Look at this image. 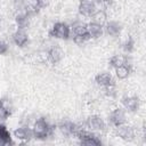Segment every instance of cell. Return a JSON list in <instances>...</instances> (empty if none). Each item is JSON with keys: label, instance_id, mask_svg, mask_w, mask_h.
<instances>
[{"label": "cell", "instance_id": "1", "mask_svg": "<svg viewBox=\"0 0 146 146\" xmlns=\"http://www.w3.org/2000/svg\"><path fill=\"white\" fill-rule=\"evenodd\" d=\"M31 129H32L33 138L35 139H46L49 136H51L54 131V127L44 117H40L35 120Z\"/></svg>", "mask_w": 146, "mask_h": 146}, {"label": "cell", "instance_id": "2", "mask_svg": "<svg viewBox=\"0 0 146 146\" xmlns=\"http://www.w3.org/2000/svg\"><path fill=\"white\" fill-rule=\"evenodd\" d=\"M75 138L79 139L80 144L82 145H87V146H98L102 144L100 138L90 130H87L84 128H81L80 131L78 132V135L75 136Z\"/></svg>", "mask_w": 146, "mask_h": 146}, {"label": "cell", "instance_id": "3", "mask_svg": "<svg viewBox=\"0 0 146 146\" xmlns=\"http://www.w3.org/2000/svg\"><path fill=\"white\" fill-rule=\"evenodd\" d=\"M49 35L60 40H67L71 36V27L63 22H57L49 31Z\"/></svg>", "mask_w": 146, "mask_h": 146}, {"label": "cell", "instance_id": "4", "mask_svg": "<svg viewBox=\"0 0 146 146\" xmlns=\"http://www.w3.org/2000/svg\"><path fill=\"white\" fill-rule=\"evenodd\" d=\"M82 127L75 124L74 122L70 121V120H63L58 123V129L59 131L64 135V136H67V137H75L78 135V132L80 131Z\"/></svg>", "mask_w": 146, "mask_h": 146}, {"label": "cell", "instance_id": "5", "mask_svg": "<svg viewBox=\"0 0 146 146\" xmlns=\"http://www.w3.org/2000/svg\"><path fill=\"white\" fill-rule=\"evenodd\" d=\"M108 121L115 128L117 125H121L123 123H127V114H125V110L123 107H116L114 108L108 116Z\"/></svg>", "mask_w": 146, "mask_h": 146}, {"label": "cell", "instance_id": "6", "mask_svg": "<svg viewBox=\"0 0 146 146\" xmlns=\"http://www.w3.org/2000/svg\"><path fill=\"white\" fill-rule=\"evenodd\" d=\"M86 125H87L88 130L94 131V132H96V131H103L106 128V123H105L104 119L102 116H99V115H96V114L90 115L86 120Z\"/></svg>", "mask_w": 146, "mask_h": 146}, {"label": "cell", "instance_id": "7", "mask_svg": "<svg viewBox=\"0 0 146 146\" xmlns=\"http://www.w3.org/2000/svg\"><path fill=\"white\" fill-rule=\"evenodd\" d=\"M115 129H116V135H117V137H120V138L123 139V140L130 141V140H132V139L135 138V136H136L135 129H133L131 125L127 124V123H123V124H121V125H117V127H115Z\"/></svg>", "mask_w": 146, "mask_h": 146}, {"label": "cell", "instance_id": "8", "mask_svg": "<svg viewBox=\"0 0 146 146\" xmlns=\"http://www.w3.org/2000/svg\"><path fill=\"white\" fill-rule=\"evenodd\" d=\"M97 10L95 0H80L79 3V13L84 17H91L94 13Z\"/></svg>", "mask_w": 146, "mask_h": 146}, {"label": "cell", "instance_id": "9", "mask_svg": "<svg viewBox=\"0 0 146 146\" xmlns=\"http://www.w3.org/2000/svg\"><path fill=\"white\" fill-rule=\"evenodd\" d=\"M14 138H16L19 141H30L33 138V133H32V129L29 128L27 125H23V127H18L14 130L13 132Z\"/></svg>", "mask_w": 146, "mask_h": 146}, {"label": "cell", "instance_id": "10", "mask_svg": "<svg viewBox=\"0 0 146 146\" xmlns=\"http://www.w3.org/2000/svg\"><path fill=\"white\" fill-rule=\"evenodd\" d=\"M95 82L102 87V88H108L112 86H115V81L112 76L111 73L108 72H103V73H98L95 76Z\"/></svg>", "mask_w": 146, "mask_h": 146}, {"label": "cell", "instance_id": "11", "mask_svg": "<svg viewBox=\"0 0 146 146\" xmlns=\"http://www.w3.org/2000/svg\"><path fill=\"white\" fill-rule=\"evenodd\" d=\"M122 106L128 112H136L139 108V99L135 96H124L121 99Z\"/></svg>", "mask_w": 146, "mask_h": 146}, {"label": "cell", "instance_id": "12", "mask_svg": "<svg viewBox=\"0 0 146 146\" xmlns=\"http://www.w3.org/2000/svg\"><path fill=\"white\" fill-rule=\"evenodd\" d=\"M13 113V105L7 98H0V122L7 120Z\"/></svg>", "mask_w": 146, "mask_h": 146}, {"label": "cell", "instance_id": "13", "mask_svg": "<svg viewBox=\"0 0 146 146\" xmlns=\"http://www.w3.org/2000/svg\"><path fill=\"white\" fill-rule=\"evenodd\" d=\"M103 27H104V32L110 36H117L122 31L121 24L119 22H115V21L106 22Z\"/></svg>", "mask_w": 146, "mask_h": 146}, {"label": "cell", "instance_id": "14", "mask_svg": "<svg viewBox=\"0 0 146 146\" xmlns=\"http://www.w3.org/2000/svg\"><path fill=\"white\" fill-rule=\"evenodd\" d=\"M87 33L90 39H98L103 35L104 33V27L103 25H99L97 23L90 22L87 24Z\"/></svg>", "mask_w": 146, "mask_h": 146}, {"label": "cell", "instance_id": "15", "mask_svg": "<svg viewBox=\"0 0 146 146\" xmlns=\"http://www.w3.org/2000/svg\"><path fill=\"white\" fill-rule=\"evenodd\" d=\"M13 41L18 47H24L29 42V35L24 29H17L13 33Z\"/></svg>", "mask_w": 146, "mask_h": 146}, {"label": "cell", "instance_id": "16", "mask_svg": "<svg viewBox=\"0 0 146 146\" xmlns=\"http://www.w3.org/2000/svg\"><path fill=\"white\" fill-rule=\"evenodd\" d=\"M64 57V52L59 47H51L47 52V59L51 64H58Z\"/></svg>", "mask_w": 146, "mask_h": 146}, {"label": "cell", "instance_id": "17", "mask_svg": "<svg viewBox=\"0 0 146 146\" xmlns=\"http://www.w3.org/2000/svg\"><path fill=\"white\" fill-rule=\"evenodd\" d=\"M114 72H115V76L120 80H123V79H127L130 73H131V66L130 64H128L127 62L114 67Z\"/></svg>", "mask_w": 146, "mask_h": 146}, {"label": "cell", "instance_id": "18", "mask_svg": "<svg viewBox=\"0 0 146 146\" xmlns=\"http://www.w3.org/2000/svg\"><path fill=\"white\" fill-rule=\"evenodd\" d=\"M15 23H16L17 29H24L25 30L30 24V15L26 11L18 13L15 16Z\"/></svg>", "mask_w": 146, "mask_h": 146}, {"label": "cell", "instance_id": "19", "mask_svg": "<svg viewBox=\"0 0 146 146\" xmlns=\"http://www.w3.org/2000/svg\"><path fill=\"white\" fill-rule=\"evenodd\" d=\"M10 144H13L11 135L9 130L6 128V125L0 122V146H6Z\"/></svg>", "mask_w": 146, "mask_h": 146}, {"label": "cell", "instance_id": "20", "mask_svg": "<svg viewBox=\"0 0 146 146\" xmlns=\"http://www.w3.org/2000/svg\"><path fill=\"white\" fill-rule=\"evenodd\" d=\"M90 18H92V22L94 23H97V24H99V25H103L104 26V24L107 22V15H106V13L104 11V10H96L95 13H94V15L90 17Z\"/></svg>", "mask_w": 146, "mask_h": 146}, {"label": "cell", "instance_id": "21", "mask_svg": "<svg viewBox=\"0 0 146 146\" xmlns=\"http://www.w3.org/2000/svg\"><path fill=\"white\" fill-rule=\"evenodd\" d=\"M127 62V59L123 57V56H120V55H114V56H112L111 57V59H110V62H108V64H110V66L111 67H116V66H119V65H121V64H123V63H125Z\"/></svg>", "mask_w": 146, "mask_h": 146}, {"label": "cell", "instance_id": "22", "mask_svg": "<svg viewBox=\"0 0 146 146\" xmlns=\"http://www.w3.org/2000/svg\"><path fill=\"white\" fill-rule=\"evenodd\" d=\"M72 39H73V42L76 43V44H83V43H86L88 40H90L88 33H83V34H73V35H72Z\"/></svg>", "mask_w": 146, "mask_h": 146}, {"label": "cell", "instance_id": "23", "mask_svg": "<svg viewBox=\"0 0 146 146\" xmlns=\"http://www.w3.org/2000/svg\"><path fill=\"white\" fill-rule=\"evenodd\" d=\"M122 48H123V51L127 52V54L132 52L133 49H135V41H133V39H132L131 36L127 38L125 41L123 42V47H122Z\"/></svg>", "mask_w": 146, "mask_h": 146}, {"label": "cell", "instance_id": "24", "mask_svg": "<svg viewBox=\"0 0 146 146\" xmlns=\"http://www.w3.org/2000/svg\"><path fill=\"white\" fill-rule=\"evenodd\" d=\"M8 52V44L0 39V55H6Z\"/></svg>", "mask_w": 146, "mask_h": 146}, {"label": "cell", "instance_id": "25", "mask_svg": "<svg viewBox=\"0 0 146 146\" xmlns=\"http://www.w3.org/2000/svg\"><path fill=\"white\" fill-rule=\"evenodd\" d=\"M97 2H100V3H110L112 0H95Z\"/></svg>", "mask_w": 146, "mask_h": 146}, {"label": "cell", "instance_id": "26", "mask_svg": "<svg viewBox=\"0 0 146 146\" xmlns=\"http://www.w3.org/2000/svg\"><path fill=\"white\" fill-rule=\"evenodd\" d=\"M39 1H40V2L43 5V7H44V6L47 5V2H48V0H39Z\"/></svg>", "mask_w": 146, "mask_h": 146}]
</instances>
